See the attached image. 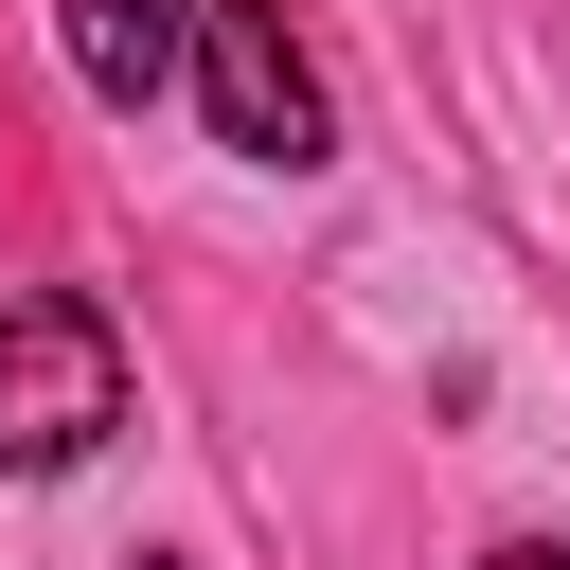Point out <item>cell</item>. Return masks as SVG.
<instances>
[{
    "label": "cell",
    "mask_w": 570,
    "mask_h": 570,
    "mask_svg": "<svg viewBox=\"0 0 570 570\" xmlns=\"http://www.w3.org/2000/svg\"><path fill=\"white\" fill-rule=\"evenodd\" d=\"M107 428H125V338H107V303L18 285V303H0V481H71Z\"/></svg>",
    "instance_id": "1"
},
{
    "label": "cell",
    "mask_w": 570,
    "mask_h": 570,
    "mask_svg": "<svg viewBox=\"0 0 570 570\" xmlns=\"http://www.w3.org/2000/svg\"><path fill=\"white\" fill-rule=\"evenodd\" d=\"M178 89H196L214 142L267 160V178H321V160H338V107H321V53L285 36V0H196V71H178Z\"/></svg>",
    "instance_id": "2"
},
{
    "label": "cell",
    "mask_w": 570,
    "mask_h": 570,
    "mask_svg": "<svg viewBox=\"0 0 570 570\" xmlns=\"http://www.w3.org/2000/svg\"><path fill=\"white\" fill-rule=\"evenodd\" d=\"M53 36L89 71V107H160L196 71V0H53Z\"/></svg>",
    "instance_id": "3"
},
{
    "label": "cell",
    "mask_w": 570,
    "mask_h": 570,
    "mask_svg": "<svg viewBox=\"0 0 570 570\" xmlns=\"http://www.w3.org/2000/svg\"><path fill=\"white\" fill-rule=\"evenodd\" d=\"M481 570H570V552H552V534H499V552H481Z\"/></svg>",
    "instance_id": "4"
},
{
    "label": "cell",
    "mask_w": 570,
    "mask_h": 570,
    "mask_svg": "<svg viewBox=\"0 0 570 570\" xmlns=\"http://www.w3.org/2000/svg\"><path fill=\"white\" fill-rule=\"evenodd\" d=\"M142 570H178V552H142Z\"/></svg>",
    "instance_id": "5"
}]
</instances>
